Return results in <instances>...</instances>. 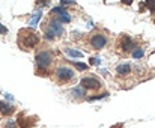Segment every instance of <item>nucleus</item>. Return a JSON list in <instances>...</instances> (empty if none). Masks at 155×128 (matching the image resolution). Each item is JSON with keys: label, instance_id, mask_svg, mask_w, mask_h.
I'll use <instances>...</instances> for the list:
<instances>
[{"label": "nucleus", "instance_id": "1", "mask_svg": "<svg viewBox=\"0 0 155 128\" xmlns=\"http://www.w3.org/2000/svg\"><path fill=\"white\" fill-rule=\"evenodd\" d=\"M39 42V38L35 32L29 30V29H23L20 33H18V44L23 47V48H32L35 47L36 44Z\"/></svg>", "mask_w": 155, "mask_h": 128}, {"label": "nucleus", "instance_id": "2", "mask_svg": "<svg viewBox=\"0 0 155 128\" xmlns=\"http://www.w3.org/2000/svg\"><path fill=\"white\" fill-rule=\"evenodd\" d=\"M62 33H63V27H62L60 21L56 20V18L50 20L48 26L45 27V38L47 39H54V38L60 36Z\"/></svg>", "mask_w": 155, "mask_h": 128}, {"label": "nucleus", "instance_id": "3", "mask_svg": "<svg viewBox=\"0 0 155 128\" xmlns=\"http://www.w3.org/2000/svg\"><path fill=\"white\" fill-rule=\"evenodd\" d=\"M53 59H54V56H53L51 51H39L38 54H36V65L41 68V69H48L53 64Z\"/></svg>", "mask_w": 155, "mask_h": 128}, {"label": "nucleus", "instance_id": "4", "mask_svg": "<svg viewBox=\"0 0 155 128\" xmlns=\"http://www.w3.org/2000/svg\"><path fill=\"white\" fill-rule=\"evenodd\" d=\"M56 77L60 81H71L74 78V71L71 68H68V66H60L56 71Z\"/></svg>", "mask_w": 155, "mask_h": 128}, {"label": "nucleus", "instance_id": "5", "mask_svg": "<svg viewBox=\"0 0 155 128\" xmlns=\"http://www.w3.org/2000/svg\"><path fill=\"white\" fill-rule=\"evenodd\" d=\"M107 42H108V39H107V36H104L103 33H95V35L91 38V45H92L95 50L104 48V47L107 45Z\"/></svg>", "mask_w": 155, "mask_h": 128}, {"label": "nucleus", "instance_id": "6", "mask_svg": "<svg viewBox=\"0 0 155 128\" xmlns=\"http://www.w3.org/2000/svg\"><path fill=\"white\" fill-rule=\"evenodd\" d=\"M81 87L83 89H100L101 87V81L97 77H83L81 78Z\"/></svg>", "mask_w": 155, "mask_h": 128}, {"label": "nucleus", "instance_id": "7", "mask_svg": "<svg viewBox=\"0 0 155 128\" xmlns=\"http://www.w3.org/2000/svg\"><path fill=\"white\" fill-rule=\"evenodd\" d=\"M53 15H56L57 18L56 20H59V21H65V23H68V21H71V15L62 8V6H59V8H54L51 11Z\"/></svg>", "mask_w": 155, "mask_h": 128}, {"label": "nucleus", "instance_id": "8", "mask_svg": "<svg viewBox=\"0 0 155 128\" xmlns=\"http://www.w3.org/2000/svg\"><path fill=\"white\" fill-rule=\"evenodd\" d=\"M18 124H20V127H21V128L33 127V124H35V119H32V118H24V116H21V118L18 119Z\"/></svg>", "mask_w": 155, "mask_h": 128}, {"label": "nucleus", "instance_id": "9", "mask_svg": "<svg viewBox=\"0 0 155 128\" xmlns=\"http://www.w3.org/2000/svg\"><path fill=\"white\" fill-rule=\"evenodd\" d=\"M0 113L2 115H12L14 113V107L6 104L5 101H0Z\"/></svg>", "mask_w": 155, "mask_h": 128}, {"label": "nucleus", "instance_id": "10", "mask_svg": "<svg viewBox=\"0 0 155 128\" xmlns=\"http://www.w3.org/2000/svg\"><path fill=\"white\" fill-rule=\"evenodd\" d=\"M130 71H131V65L130 64H120L116 68V72L120 74V75H125V74H128Z\"/></svg>", "mask_w": 155, "mask_h": 128}, {"label": "nucleus", "instance_id": "11", "mask_svg": "<svg viewBox=\"0 0 155 128\" xmlns=\"http://www.w3.org/2000/svg\"><path fill=\"white\" fill-rule=\"evenodd\" d=\"M122 50L124 51H130V50H134V42L130 39V38H125L122 41Z\"/></svg>", "mask_w": 155, "mask_h": 128}, {"label": "nucleus", "instance_id": "12", "mask_svg": "<svg viewBox=\"0 0 155 128\" xmlns=\"http://www.w3.org/2000/svg\"><path fill=\"white\" fill-rule=\"evenodd\" d=\"M72 94H74L75 98H83V97H84V89L80 87V86H78V87H74V89H72Z\"/></svg>", "mask_w": 155, "mask_h": 128}, {"label": "nucleus", "instance_id": "13", "mask_svg": "<svg viewBox=\"0 0 155 128\" xmlns=\"http://www.w3.org/2000/svg\"><path fill=\"white\" fill-rule=\"evenodd\" d=\"M66 54L71 56V57H80V56H83L81 51H78V50H72V48H66Z\"/></svg>", "mask_w": 155, "mask_h": 128}, {"label": "nucleus", "instance_id": "14", "mask_svg": "<svg viewBox=\"0 0 155 128\" xmlns=\"http://www.w3.org/2000/svg\"><path fill=\"white\" fill-rule=\"evenodd\" d=\"M143 54H145V51H143L142 48H134V50H133V57H136V59L143 57Z\"/></svg>", "mask_w": 155, "mask_h": 128}, {"label": "nucleus", "instance_id": "15", "mask_svg": "<svg viewBox=\"0 0 155 128\" xmlns=\"http://www.w3.org/2000/svg\"><path fill=\"white\" fill-rule=\"evenodd\" d=\"M39 17H41V12H36V14L33 15V18L30 20V24H32V26H35V24L39 21Z\"/></svg>", "mask_w": 155, "mask_h": 128}, {"label": "nucleus", "instance_id": "16", "mask_svg": "<svg viewBox=\"0 0 155 128\" xmlns=\"http://www.w3.org/2000/svg\"><path fill=\"white\" fill-rule=\"evenodd\" d=\"M77 69H81V71H84V69H87V65L86 64H81V62H75V64H72Z\"/></svg>", "mask_w": 155, "mask_h": 128}, {"label": "nucleus", "instance_id": "17", "mask_svg": "<svg viewBox=\"0 0 155 128\" xmlns=\"http://www.w3.org/2000/svg\"><path fill=\"white\" fill-rule=\"evenodd\" d=\"M145 5L148 6V9H151V11H155V2H146Z\"/></svg>", "mask_w": 155, "mask_h": 128}, {"label": "nucleus", "instance_id": "18", "mask_svg": "<svg viewBox=\"0 0 155 128\" xmlns=\"http://www.w3.org/2000/svg\"><path fill=\"white\" fill-rule=\"evenodd\" d=\"M0 33H2V35H5V33H8V29H6V27H5L3 24H0Z\"/></svg>", "mask_w": 155, "mask_h": 128}, {"label": "nucleus", "instance_id": "19", "mask_svg": "<svg viewBox=\"0 0 155 128\" xmlns=\"http://www.w3.org/2000/svg\"><path fill=\"white\" fill-rule=\"evenodd\" d=\"M60 3H62V8H63V6H68V5H75V2H65V0L60 2Z\"/></svg>", "mask_w": 155, "mask_h": 128}, {"label": "nucleus", "instance_id": "20", "mask_svg": "<svg viewBox=\"0 0 155 128\" xmlns=\"http://www.w3.org/2000/svg\"><path fill=\"white\" fill-rule=\"evenodd\" d=\"M6 128H15V124H14V122H8V124H6Z\"/></svg>", "mask_w": 155, "mask_h": 128}]
</instances>
